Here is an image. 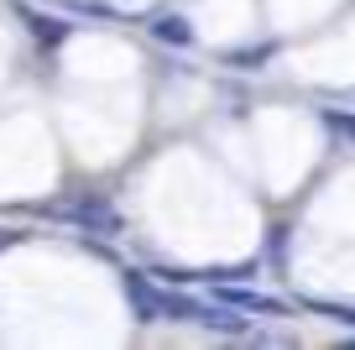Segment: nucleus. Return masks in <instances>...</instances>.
<instances>
[{
	"label": "nucleus",
	"instance_id": "1",
	"mask_svg": "<svg viewBox=\"0 0 355 350\" xmlns=\"http://www.w3.org/2000/svg\"><path fill=\"white\" fill-rule=\"evenodd\" d=\"M125 298H131V314L141 319V324H157V319H162V288L146 283L131 267H125Z\"/></svg>",
	"mask_w": 355,
	"mask_h": 350
},
{
	"label": "nucleus",
	"instance_id": "2",
	"mask_svg": "<svg viewBox=\"0 0 355 350\" xmlns=\"http://www.w3.org/2000/svg\"><path fill=\"white\" fill-rule=\"evenodd\" d=\"M58 215L73 219V225H89V230H115L121 215H115L105 199H73V204H58Z\"/></svg>",
	"mask_w": 355,
	"mask_h": 350
},
{
	"label": "nucleus",
	"instance_id": "3",
	"mask_svg": "<svg viewBox=\"0 0 355 350\" xmlns=\"http://www.w3.org/2000/svg\"><path fill=\"white\" fill-rule=\"evenodd\" d=\"M146 37H152V42H162V47H193V26L183 22V16H152V22H146Z\"/></svg>",
	"mask_w": 355,
	"mask_h": 350
},
{
	"label": "nucleus",
	"instance_id": "4",
	"mask_svg": "<svg viewBox=\"0 0 355 350\" xmlns=\"http://www.w3.org/2000/svg\"><path fill=\"white\" fill-rule=\"evenodd\" d=\"M16 11H21L26 32H32L37 42H63V37L73 32V26H68V22H58V16H42V11H32V6H16Z\"/></svg>",
	"mask_w": 355,
	"mask_h": 350
},
{
	"label": "nucleus",
	"instance_id": "5",
	"mask_svg": "<svg viewBox=\"0 0 355 350\" xmlns=\"http://www.w3.org/2000/svg\"><path fill=\"white\" fill-rule=\"evenodd\" d=\"M220 298L230 308H251V314H282L277 298H261V293H245V288H220Z\"/></svg>",
	"mask_w": 355,
	"mask_h": 350
},
{
	"label": "nucleus",
	"instance_id": "6",
	"mask_svg": "<svg viewBox=\"0 0 355 350\" xmlns=\"http://www.w3.org/2000/svg\"><path fill=\"white\" fill-rule=\"evenodd\" d=\"M324 126L340 136H355V115H345V110H324Z\"/></svg>",
	"mask_w": 355,
	"mask_h": 350
},
{
	"label": "nucleus",
	"instance_id": "7",
	"mask_svg": "<svg viewBox=\"0 0 355 350\" xmlns=\"http://www.w3.org/2000/svg\"><path fill=\"white\" fill-rule=\"evenodd\" d=\"M16 241H21L16 230H0V251H6V246H16Z\"/></svg>",
	"mask_w": 355,
	"mask_h": 350
}]
</instances>
